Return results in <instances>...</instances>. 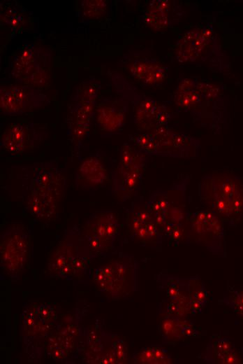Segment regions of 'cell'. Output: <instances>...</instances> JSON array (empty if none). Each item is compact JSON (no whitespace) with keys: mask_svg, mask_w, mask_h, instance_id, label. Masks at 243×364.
I'll return each mask as SVG.
<instances>
[{"mask_svg":"<svg viewBox=\"0 0 243 364\" xmlns=\"http://www.w3.org/2000/svg\"><path fill=\"white\" fill-rule=\"evenodd\" d=\"M200 201L223 222L234 226L243 218V181L228 174H207L198 184Z\"/></svg>","mask_w":243,"mask_h":364,"instance_id":"cell-1","label":"cell"},{"mask_svg":"<svg viewBox=\"0 0 243 364\" xmlns=\"http://www.w3.org/2000/svg\"><path fill=\"white\" fill-rule=\"evenodd\" d=\"M25 176L26 204L38 218L51 216L64 189L61 171L50 163L27 167Z\"/></svg>","mask_w":243,"mask_h":364,"instance_id":"cell-2","label":"cell"},{"mask_svg":"<svg viewBox=\"0 0 243 364\" xmlns=\"http://www.w3.org/2000/svg\"><path fill=\"white\" fill-rule=\"evenodd\" d=\"M147 157L135 146L124 144L117 168L111 173V192L122 199L135 193L142 183Z\"/></svg>","mask_w":243,"mask_h":364,"instance_id":"cell-3","label":"cell"},{"mask_svg":"<svg viewBox=\"0 0 243 364\" xmlns=\"http://www.w3.org/2000/svg\"><path fill=\"white\" fill-rule=\"evenodd\" d=\"M49 66V53L33 43H27L14 57L11 75L20 85L36 88L47 82Z\"/></svg>","mask_w":243,"mask_h":364,"instance_id":"cell-4","label":"cell"},{"mask_svg":"<svg viewBox=\"0 0 243 364\" xmlns=\"http://www.w3.org/2000/svg\"><path fill=\"white\" fill-rule=\"evenodd\" d=\"M120 232V225L110 210L94 212L86 222L83 234L94 258L109 249Z\"/></svg>","mask_w":243,"mask_h":364,"instance_id":"cell-5","label":"cell"},{"mask_svg":"<svg viewBox=\"0 0 243 364\" xmlns=\"http://www.w3.org/2000/svg\"><path fill=\"white\" fill-rule=\"evenodd\" d=\"M29 255V237L19 225L8 227L1 235V266L9 275H18Z\"/></svg>","mask_w":243,"mask_h":364,"instance_id":"cell-6","label":"cell"},{"mask_svg":"<svg viewBox=\"0 0 243 364\" xmlns=\"http://www.w3.org/2000/svg\"><path fill=\"white\" fill-rule=\"evenodd\" d=\"M90 251L84 235L75 225L65 231L63 239L49 259L48 268L60 277H72V263L81 254Z\"/></svg>","mask_w":243,"mask_h":364,"instance_id":"cell-7","label":"cell"},{"mask_svg":"<svg viewBox=\"0 0 243 364\" xmlns=\"http://www.w3.org/2000/svg\"><path fill=\"white\" fill-rule=\"evenodd\" d=\"M49 104L48 97L31 86L19 84L0 88L1 110L8 115H21Z\"/></svg>","mask_w":243,"mask_h":364,"instance_id":"cell-8","label":"cell"},{"mask_svg":"<svg viewBox=\"0 0 243 364\" xmlns=\"http://www.w3.org/2000/svg\"><path fill=\"white\" fill-rule=\"evenodd\" d=\"M190 222L191 239L205 245L214 254L223 255V221L216 213L209 209L197 211Z\"/></svg>","mask_w":243,"mask_h":364,"instance_id":"cell-9","label":"cell"},{"mask_svg":"<svg viewBox=\"0 0 243 364\" xmlns=\"http://www.w3.org/2000/svg\"><path fill=\"white\" fill-rule=\"evenodd\" d=\"M133 120L141 132H152L168 127L172 116L167 106L150 97L132 101Z\"/></svg>","mask_w":243,"mask_h":364,"instance_id":"cell-10","label":"cell"},{"mask_svg":"<svg viewBox=\"0 0 243 364\" xmlns=\"http://www.w3.org/2000/svg\"><path fill=\"white\" fill-rule=\"evenodd\" d=\"M152 133L157 147L156 155L179 158L196 157L200 149L198 140L177 133L168 127L157 130Z\"/></svg>","mask_w":243,"mask_h":364,"instance_id":"cell-11","label":"cell"},{"mask_svg":"<svg viewBox=\"0 0 243 364\" xmlns=\"http://www.w3.org/2000/svg\"><path fill=\"white\" fill-rule=\"evenodd\" d=\"M128 227L133 239L144 244H159L162 239L146 204L135 203L132 205L128 218Z\"/></svg>","mask_w":243,"mask_h":364,"instance_id":"cell-12","label":"cell"},{"mask_svg":"<svg viewBox=\"0 0 243 364\" xmlns=\"http://www.w3.org/2000/svg\"><path fill=\"white\" fill-rule=\"evenodd\" d=\"M41 137L34 124L14 123L3 132L0 146L7 153L20 154L31 148L34 142L40 140Z\"/></svg>","mask_w":243,"mask_h":364,"instance_id":"cell-13","label":"cell"},{"mask_svg":"<svg viewBox=\"0 0 243 364\" xmlns=\"http://www.w3.org/2000/svg\"><path fill=\"white\" fill-rule=\"evenodd\" d=\"M124 102L104 99L96 105L94 119L103 132L114 134L124 126L127 108Z\"/></svg>","mask_w":243,"mask_h":364,"instance_id":"cell-14","label":"cell"},{"mask_svg":"<svg viewBox=\"0 0 243 364\" xmlns=\"http://www.w3.org/2000/svg\"><path fill=\"white\" fill-rule=\"evenodd\" d=\"M212 27L204 26L186 32L177 42L176 57L180 62L194 61L212 37Z\"/></svg>","mask_w":243,"mask_h":364,"instance_id":"cell-15","label":"cell"},{"mask_svg":"<svg viewBox=\"0 0 243 364\" xmlns=\"http://www.w3.org/2000/svg\"><path fill=\"white\" fill-rule=\"evenodd\" d=\"M133 77L149 86L163 82L167 77V68L153 59H140L134 61L130 67Z\"/></svg>","mask_w":243,"mask_h":364,"instance_id":"cell-16","label":"cell"},{"mask_svg":"<svg viewBox=\"0 0 243 364\" xmlns=\"http://www.w3.org/2000/svg\"><path fill=\"white\" fill-rule=\"evenodd\" d=\"M106 177L107 173L103 163L95 155L83 160L76 172V181L80 180L90 186L103 183Z\"/></svg>","mask_w":243,"mask_h":364,"instance_id":"cell-17","label":"cell"},{"mask_svg":"<svg viewBox=\"0 0 243 364\" xmlns=\"http://www.w3.org/2000/svg\"><path fill=\"white\" fill-rule=\"evenodd\" d=\"M169 3L165 0L152 1L147 10L144 13V22L159 30L166 28L169 22Z\"/></svg>","mask_w":243,"mask_h":364,"instance_id":"cell-18","label":"cell"},{"mask_svg":"<svg viewBox=\"0 0 243 364\" xmlns=\"http://www.w3.org/2000/svg\"><path fill=\"white\" fill-rule=\"evenodd\" d=\"M214 361L218 363L235 364L242 359L234 344L227 337H218L212 346Z\"/></svg>","mask_w":243,"mask_h":364,"instance_id":"cell-19","label":"cell"},{"mask_svg":"<svg viewBox=\"0 0 243 364\" xmlns=\"http://www.w3.org/2000/svg\"><path fill=\"white\" fill-rule=\"evenodd\" d=\"M134 146L147 155H156L157 147L152 133L142 132L133 138Z\"/></svg>","mask_w":243,"mask_h":364,"instance_id":"cell-20","label":"cell"},{"mask_svg":"<svg viewBox=\"0 0 243 364\" xmlns=\"http://www.w3.org/2000/svg\"><path fill=\"white\" fill-rule=\"evenodd\" d=\"M99 88V82L94 78L82 82L75 96V101L96 102Z\"/></svg>","mask_w":243,"mask_h":364,"instance_id":"cell-21","label":"cell"},{"mask_svg":"<svg viewBox=\"0 0 243 364\" xmlns=\"http://www.w3.org/2000/svg\"><path fill=\"white\" fill-rule=\"evenodd\" d=\"M224 302L238 315L243 316V290H230L225 295Z\"/></svg>","mask_w":243,"mask_h":364,"instance_id":"cell-22","label":"cell"},{"mask_svg":"<svg viewBox=\"0 0 243 364\" xmlns=\"http://www.w3.org/2000/svg\"><path fill=\"white\" fill-rule=\"evenodd\" d=\"M106 9L104 1H83L82 10L83 15L88 18H96L102 15Z\"/></svg>","mask_w":243,"mask_h":364,"instance_id":"cell-23","label":"cell"},{"mask_svg":"<svg viewBox=\"0 0 243 364\" xmlns=\"http://www.w3.org/2000/svg\"><path fill=\"white\" fill-rule=\"evenodd\" d=\"M112 345L117 360H124L127 356V347L125 342L122 339H116Z\"/></svg>","mask_w":243,"mask_h":364,"instance_id":"cell-24","label":"cell"},{"mask_svg":"<svg viewBox=\"0 0 243 364\" xmlns=\"http://www.w3.org/2000/svg\"><path fill=\"white\" fill-rule=\"evenodd\" d=\"M36 311L37 318L43 323L50 322L53 318V309L49 305H40L36 309Z\"/></svg>","mask_w":243,"mask_h":364,"instance_id":"cell-25","label":"cell"},{"mask_svg":"<svg viewBox=\"0 0 243 364\" xmlns=\"http://www.w3.org/2000/svg\"><path fill=\"white\" fill-rule=\"evenodd\" d=\"M138 363H157L155 356V347H147L138 355Z\"/></svg>","mask_w":243,"mask_h":364,"instance_id":"cell-26","label":"cell"},{"mask_svg":"<svg viewBox=\"0 0 243 364\" xmlns=\"http://www.w3.org/2000/svg\"><path fill=\"white\" fill-rule=\"evenodd\" d=\"M175 329V323L171 320H165L161 324V331L163 334L168 335Z\"/></svg>","mask_w":243,"mask_h":364,"instance_id":"cell-27","label":"cell"},{"mask_svg":"<svg viewBox=\"0 0 243 364\" xmlns=\"http://www.w3.org/2000/svg\"><path fill=\"white\" fill-rule=\"evenodd\" d=\"M194 300L204 305L207 300L206 292L203 290L197 291L194 295Z\"/></svg>","mask_w":243,"mask_h":364,"instance_id":"cell-28","label":"cell"},{"mask_svg":"<svg viewBox=\"0 0 243 364\" xmlns=\"http://www.w3.org/2000/svg\"><path fill=\"white\" fill-rule=\"evenodd\" d=\"M182 333L185 336H191L193 335V329L191 327H184L182 329Z\"/></svg>","mask_w":243,"mask_h":364,"instance_id":"cell-29","label":"cell"},{"mask_svg":"<svg viewBox=\"0 0 243 364\" xmlns=\"http://www.w3.org/2000/svg\"><path fill=\"white\" fill-rule=\"evenodd\" d=\"M192 307L195 309V310H198L201 307V304L200 302H198V301H196V300H193L192 301Z\"/></svg>","mask_w":243,"mask_h":364,"instance_id":"cell-30","label":"cell"}]
</instances>
